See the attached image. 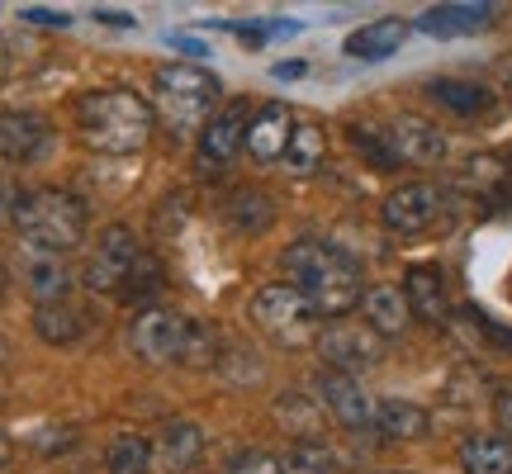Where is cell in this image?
Returning a JSON list of instances; mask_svg holds the SVG:
<instances>
[{
  "label": "cell",
  "instance_id": "ab89813d",
  "mask_svg": "<svg viewBox=\"0 0 512 474\" xmlns=\"http://www.w3.org/2000/svg\"><path fill=\"white\" fill-rule=\"evenodd\" d=\"M5 67H10V57H5V43H0V81H5Z\"/></svg>",
  "mask_w": 512,
  "mask_h": 474
},
{
  "label": "cell",
  "instance_id": "3957f363",
  "mask_svg": "<svg viewBox=\"0 0 512 474\" xmlns=\"http://www.w3.org/2000/svg\"><path fill=\"white\" fill-rule=\"evenodd\" d=\"M24 237L29 252H48V256H67L86 237V204L67 195V190H24L15 200V219H10Z\"/></svg>",
  "mask_w": 512,
  "mask_h": 474
},
{
  "label": "cell",
  "instance_id": "8fae6325",
  "mask_svg": "<svg viewBox=\"0 0 512 474\" xmlns=\"http://www.w3.org/2000/svg\"><path fill=\"white\" fill-rule=\"evenodd\" d=\"M318 399H323V408H328L347 432H370V422H375V403H370V394L351 380V375L328 370V375L318 380Z\"/></svg>",
  "mask_w": 512,
  "mask_h": 474
},
{
  "label": "cell",
  "instance_id": "5b68a950",
  "mask_svg": "<svg viewBox=\"0 0 512 474\" xmlns=\"http://www.w3.org/2000/svg\"><path fill=\"white\" fill-rule=\"evenodd\" d=\"M247 313H252L256 328L266 332L271 342H280V347H304V342L318 337V309L294 285H261L252 294Z\"/></svg>",
  "mask_w": 512,
  "mask_h": 474
},
{
  "label": "cell",
  "instance_id": "f1b7e54d",
  "mask_svg": "<svg viewBox=\"0 0 512 474\" xmlns=\"http://www.w3.org/2000/svg\"><path fill=\"white\" fill-rule=\"evenodd\" d=\"M337 470V460L323 441H294L290 460H285V474H332Z\"/></svg>",
  "mask_w": 512,
  "mask_h": 474
},
{
  "label": "cell",
  "instance_id": "ba28073f",
  "mask_svg": "<svg viewBox=\"0 0 512 474\" xmlns=\"http://www.w3.org/2000/svg\"><path fill=\"white\" fill-rule=\"evenodd\" d=\"M138 242H133V233H128L124 223H114V228H105L100 233V242H95L91 261H86V285H91L95 294L105 290H124L128 275H133V266H138Z\"/></svg>",
  "mask_w": 512,
  "mask_h": 474
},
{
  "label": "cell",
  "instance_id": "f35d334b",
  "mask_svg": "<svg viewBox=\"0 0 512 474\" xmlns=\"http://www.w3.org/2000/svg\"><path fill=\"white\" fill-rule=\"evenodd\" d=\"M10 460V441H5V432H0V465Z\"/></svg>",
  "mask_w": 512,
  "mask_h": 474
},
{
  "label": "cell",
  "instance_id": "4316f807",
  "mask_svg": "<svg viewBox=\"0 0 512 474\" xmlns=\"http://www.w3.org/2000/svg\"><path fill=\"white\" fill-rule=\"evenodd\" d=\"M347 143L366 157L375 171H394L399 157H394V143H389V133L384 128H370V124H347Z\"/></svg>",
  "mask_w": 512,
  "mask_h": 474
},
{
  "label": "cell",
  "instance_id": "484cf974",
  "mask_svg": "<svg viewBox=\"0 0 512 474\" xmlns=\"http://www.w3.org/2000/svg\"><path fill=\"white\" fill-rule=\"evenodd\" d=\"M105 465H110V474H157V465H152V441L133 437V432L110 441Z\"/></svg>",
  "mask_w": 512,
  "mask_h": 474
},
{
  "label": "cell",
  "instance_id": "7bdbcfd3",
  "mask_svg": "<svg viewBox=\"0 0 512 474\" xmlns=\"http://www.w3.org/2000/svg\"><path fill=\"white\" fill-rule=\"evenodd\" d=\"M508 294H512V275H508Z\"/></svg>",
  "mask_w": 512,
  "mask_h": 474
},
{
  "label": "cell",
  "instance_id": "836d02e7",
  "mask_svg": "<svg viewBox=\"0 0 512 474\" xmlns=\"http://www.w3.org/2000/svg\"><path fill=\"white\" fill-rule=\"evenodd\" d=\"M494 408H498V422L512 432V380L498 384V394H494Z\"/></svg>",
  "mask_w": 512,
  "mask_h": 474
},
{
  "label": "cell",
  "instance_id": "d590c367",
  "mask_svg": "<svg viewBox=\"0 0 512 474\" xmlns=\"http://www.w3.org/2000/svg\"><path fill=\"white\" fill-rule=\"evenodd\" d=\"M15 200L19 195H10V185H0V219H15Z\"/></svg>",
  "mask_w": 512,
  "mask_h": 474
},
{
  "label": "cell",
  "instance_id": "7402d4cb",
  "mask_svg": "<svg viewBox=\"0 0 512 474\" xmlns=\"http://www.w3.org/2000/svg\"><path fill=\"white\" fill-rule=\"evenodd\" d=\"M34 328H38L43 342H53V347H72L76 337L86 332V313L76 309L72 299H62V304H38Z\"/></svg>",
  "mask_w": 512,
  "mask_h": 474
},
{
  "label": "cell",
  "instance_id": "277c9868",
  "mask_svg": "<svg viewBox=\"0 0 512 474\" xmlns=\"http://www.w3.org/2000/svg\"><path fill=\"white\" fill-rule=\"evenodd\" d=\"M219 95L223 81L195 62H171V67H157V76H152V100L171 128H204L219 114Z\"/></svg>",
  "mask_w": 512,
  "mask_h": 474
},
{
  "label": "cell",
  "instance_id": "ffe728a7",
  "mask_svg": "<svg viewBox=\"0 0 512 474\" xmlns=\"http://www.w3.org/2000/svg\"><path fill=\"white\" fill-rule=\"evenodd\" d=\"M408 38V24L403 19H375L366 29H356L347 38V57H361V62H380V57L399 53V43Z\"/></svg>",
  "mask_w": 512,
  "mask_h": 474
},
{
  "label": "cell",
  "instance_id": "9c48e42d",
  "mask_svg": "<svg viewBox=\"0 0 512 474\" xmlns=\"http://www.w3.org/2000/svg\"><path fill=\"white\" fill-rule=\"evenodd\" d=\"M380 214L394 233H422V228H432L441 219V190L432 181H408L384 195Z\"/></svg>",
  "mask_w": 512,
  "mask_h": 474
},
{
  "label": "cell",
  "instance_id": "e0dca14e",
  "mask_svg": "<svg viewBox=\"0 0 512 474\" xmlns=\"http://www.w3.org/2000/svg\"><path fill=\"white\" fill-rule=\"evenodd\" d=\"M24 285L34 294L38 304H62L72 294V271L62 256H48V252H29L24 256Z\"/></svg>",
  "mask_w": 512,
  "mask_h": 474
},
{
  "label": "cell",
  "instance_id": "7c38bea8",
  "mask_svg": "<svg viewBox=\"0 0 512 474\" xmlns=\"http://www.w3.org/2000/svg\"><path fill=\"white\" fill-rule=\"evenodd\" d=\"M48 124L29 110H0V162H38L48 152Z\"/></svg>",
  "mask_w": 512,
  "mask_h": 474
},
{
  "label": "cell",
  "instance_id": "cb8c5ba5",
  "mask_svg": "<svg viewBox=\"0 0 512 474\" xmlns=\"http://www.w3.org/2000/svg\"><path fill=\"white\" fill-rule=\"evenodd\" d=\"M432 100L446 105L451 114H465V119L494 110V91H484L479 81H432Z\"/></svg>",
  "mask_w": 512,
  "mask_h": 474
},
{
  "label": "cell",
  "instance_id": "ac0fdd59",
  "mask_svg": "<svg viewBox=\"0 0 512 474\" xmlns=\"http://www.w3.org/2000/svg\"><path fill=\"white\" fill-rule=\"evenodd\" d=\"M465 474H512V441L503 432H475L460 446Z\"/></svg>",
  "mask_w": 512,
  "mask_h": 474
},
{
  "label": "cell",
  "instance_id": "603a6c76",
  "mask_svg": "<svg viewBox=\"0 0 512 474\" xmlns=\"http://www.w3.org/2000/svg\"><path fill=\"white\" fill-rule=\"evenodd\" d=\"M494 15V5H437L422 15V29L427 34H470V29H484Z\"/></svg>",
  "mask_w": 512,
  "mask_h": 474
},
{
  "label": "cell",
  "instance_id": "d6986e66",
  "mask_svg": "<svg viewBox=\"0 0 512 474\" xmlns=\"http://www.w3.org/2000/svg\"><path fill=\"white\" fill-rule=\"evenodd\" d=\"M361 309H366V323L380 332V337H399V332L408 328V318H413L403 290H394V285H375V290H366Z\"/></svg>",
  "mask_w": 512,
  "mask_h": 474
},
{
  "label": "cell",
  "instance_id": "4fadbf2b",
  "mask_svg": "<svg viewBox=\"0 0 512 474\" xmlns=\"http://www.w3.org/2000/svg\"><path fill=\"white\" fill-rule=\"evenodd\" d=\"M389 143H394V157H399V166H432L446 157V138H441L437 124H427V119H418V114H403L399 124L389 128Z\"/></svg>",
  "mask_w": 512,
  "mask_h": 474
},
{
  "label": "cell",
  "instance_id": "2e32d148",
  "mask_svg": "<svg viewBox=\"0 0 512 474\" xmlns=\"http://www.w3.org/2000/svg\"><path fill=\"white\" fill-rule=\"evenodd\" d=\"M204 451V437L195 422H166L152 441V465L162 474H185Z\"/></svg>",
  "mask_w": 512,
  "mask_h": 474
},
{
  "label": "cell",
  "instance_id": "8992f818",
  "mask_svg": "<svg viewBox=\"0 0 512 474\" xmlns=\"http://www.w3.org/2000/svg\"><path fill=\"white\" fill-rule=\"evenodd\" d=\"M318 351L323 361L337 370V375H356V370H370L380 361V332L370 323H351V318H332L328 328L318 332Z\"/></svg>",
  "mask_w": 512,
  "mask_h": 474
},
{
  "label": "cell",
  "instance_id": "8d00e7d4",
  "mask_svg": "<svg viewBox=\"0 0 512 474\" xmlns=\"http://www.w3.org/2000/svg\"><path fill=\"white\" fill-rule=\"evenodd\" d=\"M275 76H280V81H290V76H304V62H280V67H275Z\"/></svg>",
  "mask_w": 512,
  "mask_h": 474
},
{
  "label": "cell",
  "instance_id": "44dd1931",
  "mask_svg": "<svg viewBox=\"0 0 512 474\" xmlns=\"http://www.w3.org/2000/svg\"><path fill=\"white\" fill-rule=\"evenodd\" d=\"M375 427H380V437H389V441H418V437H427L432 418L408 399H384L380 408H375Z\"/></svg>",
  "mask_w": 512,
  "mask_h": 474
},
{
  "label": "cell",
  "instance_id": "83f0119b",
  "mask_svg": "<svg viewBox=\"0 0 512 474\" xmlns=\"http://www.w3.org/2000/svg\"><path fill=\"white\" fill-rule=\"evenodd\" d=\"M228 219L238 223L242 233H261V228H271V200L261 190H233Z\"/></svg>",
  "mask_w": 512,
  "mask_h": 474
},
{
  "label": "cell",
  "instance_id": "f546056e",
  "mask_svg": "<svg viewBox=\"0 0 512 474\" xmlns=\"http://www.w3.org/2000/svg\"><path fill=\"white\" fill-rule=\"evenodd\" d=\"M214 356H219V337H214V328H209V323H200V318H190V332H185L181 361H185V365H209Z\"/></svg>",
  "mask_w": 512,
  "mask_h": 474
},
{
  "label": "cell",
  "instance_id": "d6a6232c",
  "mask_svg": "<svg viewBox=\"0 0 512 474\" xmlns=\"http://www.w3.org/2000/svg\"><path fill=\"white\" fill-rule=\"evenodd\" d=\"M498 176H503V162H498V157H470V166H465L460 181L465 185H494Z\"/></svg>",
  "mask_w": 512,
  "mask_h": 474
},
{
  "label": "cell",
  "instance_id": "1f68e13d",
  "mask_svg": "<svg viewBox=\"0 0 512 474\" xmlns=\"http://www.w3.org/2000/svg\"><path fill=\"white\" fill-rule=\"evenodd\" d=\"M228 474H285V465L275 456H266V451H247V456H238L228 465Z\"/></svg>",
  "mask_w": 512,
  "mask_h": 474
},
{
  "label": "cell",
  "instance_id": "4dcf8cb0",
  "mask_svg": "<svg viewBox=\"0 0 512 474\" xmlns=\"http://www.w3.org/2000/svg\"><path fill=\"white\" fill-rule=\"evenodd\" d=\"M162 285V266H157V256H138V266H133V275H128V285H124V294L128 299H138V294H152Z\"/></svg>",
  "mask_w": 512,
  "mask_h": 474
},
{
  "label": "cell",
  "instance_id": "6da1fadb",
  "mask_svg": "<svg viewBox=\"0 0 512 474\" xmlns=\"http://www.w3.org/2000/svg\"><path fill=\"white\" fill-rule=\"evenodd\" d=\"M280 271L294 280V290L309 299L318 318H347L366 290H361V266L347 252H337L318 237H299L294 247H285L280 256Z\"/></svg>",
  "mask_w": 512,
  "mask_h": 474
},
{
  "label": "cell",
  "instance_id": "30bf717a",
  "mask_svg": "<svg viewBox=\"0 0 512 474\" xmlns=\"http://www.w3.org/2000/svg\"><path fill=\"white\" fill-rule=\"evenodd\" d=\"M247 124H252V110H247L242 100H228V105L200 128V162L204 166L233 162V152L247 147Z\"/></svg>",
  "mask_w": 512,
  "mask_h": 474
},
{
  "label": "cell",
  "instance_id": "7a4b0ae2",
  "mask_svg": "<svg viewBox=\"0 0 512 474\" xmlns=\"http://www.w3.org/2000/svg\"><path fill=\"white\" fill-rule=\"evenodd\" d=\"M76 133L81 143L110 157H128L152 138V105L128 86H100L76 100Z\"/></svg>",
  "mask_w": 512,
  "mask_h": 474
},
{
  "label": "cell",
  "instance_id": "60d3db41",
  "mask_svg": "<svg viewBox=\"0 0 512 474\" xmlns=\"http://www.w3.org/2000/svg\"><path fill=\"white\" fill-rule=\"evenodd\" d=\"M503 171H508V176H512V147H508V152H503Z\"/></svg>",
  "mask_w": 512,
  "mask_h": 474
},
{
  "label": "cell",
  "instance_id": "74e56055",
  "mask_svg": "<svg viewBox=\"0 0 512 474\" xmlns=\"http://www.w3.org/2000/svg\"><path fill=\"white\" fill-rule=\"evenodd\" d=\"M503 95H508V105H512V67L503 72Z\"/></svg>",
  "mask_w": 512,
  "mask_h": 474
},
{
  "label": "cell",
  "instance_id": "b9f144b4",
  "mask_svg": "<svg viewBox=\"0 0 512 474\" xmlns=\"http://www.w3.org/2000/svg\"><path fill=\"white\" fill-rule=\"evenodd\" d=\"M0 299H5V266H0Z\"/></svg>",
  "mask_w": 512,
  "mask_h": 474
},
{
  "label": "cell",
  "instance_id": "9a60e30c",
  "mask_svg": "<svg viewBox=\"0 0 512 474\" xmlns=\"http://www.w3.org/2000/svg\"><path fill=\"white\" fill-rule=\"evenodd\" d=\"M403 299H408L413 318H422V323H446V313H451L446 275L437 266H413V271L403 275Z\"/></svg>",
  "mask_w": 512,
  "mask_h": 474
},
{
  "label": "cell",
  "instance_id": "5bb4252c",
  "mask_svg": "<svg viewBox=\"0 0 512 474\" xmlns=\"http://www.w3.org/2000/svg\"><path fill=\"white\" fill-rule=\"evenodd\" d=\"M290 133H294V114L271 100V105H261L252 114V124H247V152H252L256 162H280L285 157V147H290Z\"/></svg>",
  "mask_w": 512,
  "mask_h": 474
},
{
  "label": "cell",
  "instance_id": "d4e9b609",
  "mask_svg": "<svg viewBox=\"0 0 512 474\" xmlns=\"http://www.w3.org/2000/svg\"><path fill=\"white\" fill-rule=\"evenodd\" d=\"M328 157V138L318 124H294L290 133V147H285V162H290L294 176H313L318 166Z\"/></svg>",
  "mask_w": 512,
  "mask_h": 474
},
{
  "label": "cell",
  "instance_id": "52a82bcc",
  "mask_svg": "<svg viewBox=\"0 0 512 474\" xmlns=\"http://www.w3.org/2000/svg\"><path fill=\"white\" fill-rule=\"evenodd\" d=\"M185 332H190V318L176 309H143L128 328V342L143 361L162 365V361H181L185 347Z\"/></svg>",
  "mask_w": 512,
  "mask_h": 474
},
{
  "label": "cell",
  "instance_id": "e575fe53",
  "mask_svg": "<svg viewBox=\"0 0 512 474\" xmlns=\"http://www.w3.org/2000/svg\"><path fill=\"white\" fill-rule=\"evenodd\" d=\"M24 19H38V24H67V15H57V10H24Z\"/></svg>",
  "mask_w": 512,
  "mask_h": 474
}]
</instances>
